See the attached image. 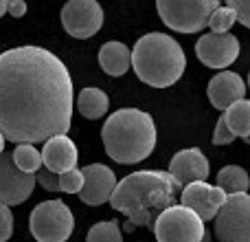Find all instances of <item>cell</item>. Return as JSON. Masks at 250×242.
<instances>
[{
    "label": "cell",
    "mask_w": 250,
    "mask_h": 242,
    "mask_svg": "<svg viewBox=\"0 0 250 242\" xmlns=\"http://www.w3.org/2000/svg\"><path fill=\"white\" fill-rule=\"evenodd\" d=\"M7 13V0H0V18Z\"/></svg>",
    "instance_id": "30"
},
{
    "label": "cell",
    "mask_w": 250,
    "mask_h": 242,
    "mask_svg": "<svg viewBox=\"0 0 250 242\" xmlns=\"http://www.w3.org/2000/svg\"><path fill=\"white\" fill-rule=\"evenodd\" d=\"M132 66L141 82L154 88H167L182 77L187 57L171 35L154 31L138 38L132 51Z\"/></svg>",
    "instance_id": "4"
},
{
    "label": "cell",
    "mask_w": 250,
    "mask_h": 242,
    "mask_svg": "<svg viewBox=\"0 0 250 242\" xmlns=\"http://www.w3.org/2000/svg\"><path fill=\"white\" fill-rule=\"evenodd\" d=\"M208 161L198 147H189V150H180L173 154L171 163H169V176L173 178L178 190H185L191 183H202L208 178Z\"/></svg>",
    "instance_id": "13"
},
{
    "label": "cell",
    "mask_w": 250,
    "mask_h": 242,
    "mask_svg": "<svg viewBox=\"0 0 250 242\" xmlns=\"http://www.w3.org/2000/svg\"><path fill=\"white\" fill-rule=\"evenodd\" d=\"M62 24L77 40L92 38L104 26V9L95 0H70L62 7Z\"/></svg>",
    "instance_id": "9"
},
{
    "label": "cell",
    "mask_w": 250,
    "mask_h": 242,
    "mask_svg": "<svg viewBox=\"0 0 250 242\" xmlns=\"http://www.w3.org/2000/svg\"><path fill=\"white\" fill-rule=\"evenodd\" d=\"M226 7L233 9L237 22H242L244 26H248L250 29V0H229Z\"/></svg>",
    "instance_id": "25"
},
{
    "label": "cell",
    "mask_w": 250,
    "mask_h": 242,
    "mask_svg": "<svg viewBox=\"0 0 250 242\" xmlns=\"http://www.w3.org/2000/svg\"><path fill=\"white\" fill-rule=\"evenodd\" d=\"M220 7L217 0H158V9L163 22L180 33H198L208 24L213 11Z\"/></svg>",
    "instance_id": "5"
},
{
    "label": "cell",
    "mask_w": 250,
    "mask_h": 242,
    "mask_svg": "<svg viewBox=\"0 0 250 242\" xmlns=\"http://www.w3.org/2000/svg\"><path fill=\"white\" fill-rule=\"evenodd\" d=\"M108 95L101 88L88 86L79 93L77 97V108L86 119H99L108 113Z\"/></svg>",
    "instance_id": "19"
},
{
    "label": "cell",
    "mask_w": 250,
    "mask_h": 242,
    "mask_svg": "<svg viewBox=\"0 0 250 242\" xmlns=\"http://www.w3.org/2000/svg\"><path fill=\"white\" fill-rule=\"evenodd\" d=\"M7 13H11L13 18H22L26 13V2H22V0H7Z\"/></svg>",
    "instance_id": "29"
},
{
    "label": "cell",
    "mask_w": 250,
    "mask_h": 242,
    "mask_svg": "<svg viewBox=\"0 0 250 242\" xmlns=\"http://www.w3.org/2000/svg\"><path fill=\"white\" fill-rule=\"evenodd\" d=\"M40 156H42L44 168L53 174H64L75 169L79 159L77 145L66 134H60V137H53L48 141H44V150L40 152Z\"/></svg>",
    "instance_id": "15"
},
{
    "label": "cell",
    "mask_w": 250,
    "mask_h": 242,
    "mask_svg": "<svg viewBox=\"0 0 250 242\" xmlns=\"http://www.w3.org/2000/svg\"><path fill=\"white\" fill-rule=\"evenodd\" d=\"M233 139L235 137H233V132L226 128L224 117H220V121H217V125H215V132H213V143H215V145H226V143H230Z\"/></svg>",
    "instance_id": "28"
},
{
    "label": "cell",
    "mask_w": 250,
    "mask_h": 242,
    "mask_svg": "<svg viewBox=\"0 0 250 242\" xmlns=\"http://www.w3.org/2000/svg\"><path fill=\"white\" fill-rule=\"evenodd\" d=\"M154 234L158 242H202L204 222L191 209L171 205L156 218Z\"/></svg>",
    "instance_id": "7"
},
{
    "label": "cell",
    "mask_w": 250,
    "mask_h": 242,
    "mask_svg": "<svg viewBox=\"0 0 250 242\" xmlns=\"http://www.w3.org/2000/svg\"><path fill=\"white\" fill-rule=\"evenodd\" d=\"M35 187L33 174H22L13 165L11 154L2 152L0 154V205L11 207V205H22Z\"/></svg>",
    "instance_id": "11"
},
{
    "label": "cell",
    "mask_w": 250,
    "mask_h": 242,
    "mask_svg": "<svg viewBox=\"0 0 250 242\" xmlns=\"http://www.w3.org/2000/svg\"><path fill=\"white\" fill-rule=\"evenodd\" d=\"M73 79L66 64L42 47H16L0 55V134L42 143L66 134L73 121Z\"/></svg>",
    "instance_id": "1"
},
{
    "label": "cell",
    "mask_w": 250,
    "mask_h": 242,
    "mask_svg": "<svg viewBox=\"0 0 250 242\" xmlns=\"http://www.w3.org/2000/svg\"><path fill=\"white\" fill-rule=\"evenodd\" d=\"M82 178H83V185L79 190V198L86 205H92V207L108 203L114 187H117V176L104 163L86 165L82 169Z\"/></svg>",
    "instance_id": "14"
},
{
    "label": "cell",
    "mask_w": 250,
    "mask_h": 242,
    "mask_svg": "<svg viewBox=\"0 0 250 242\" xmlns=\"http://www.w3.org/2000/svg\"><path fill=\"white\" fill-rule=\"evenodd\" d=\"M195 55L208 69H226L239 57V40L233 33H204L195 42Z\"/></svg>",
    "instance_id": "10"
},
{
    "label": "cell",
    "mask_w": 250,
    "mask_h": 242,
    "mask_svg": "<svg viewBox=\"0 0 250 242\" xmlns=\"http://www.w3.org/2000/svg\"><path fill=\"white\" fill-rule=\"evenodd\" d=\"M35 183H40L48 192H60V174L48 172L46 168H40L35 172Z\"/></svg>",
    "instance_id": "26"
},
{
    "label": "cell",
    "mask_w": 250,
    "mask_h": 242,
    "mask_svg": "<svg viewBox=\"0 0 250 242\" xmlns=\"http://www.w3.org/2000/svg\"><path fill=\"white\" fill-rule=\"evenodd\" d=\"M86 242H123L119 222L117 220H104V222L92 225L90 231H88Z\"/></svg>",
    "instance_id": "22"
},
{
    "label": "cell",
    "mask_w": 250,
    "mask_h": 242,
    "mask_svg": "<svg viewBox=\"0 0 250 242\" xmlns=\"http://www.w3.org/2000/svg\"><path fill=\"white\" fill-rule=\"evenodd\" d=\"M11 161L22 174H33L35 176V172L42 168V156H40L38 147L26 145V143L16 145V150H13V154H11Z\"/></svg>",
    "instance_id": "21"
},
{
    "label": "cell",
    "mask_w": 250,
    "mask_h": 242,
    "mask_svg": "<svg viewBox=\"0 0 250 242\" xmlns=\"http://www.w3.org/2000/svg\"><path fill=\"white\" fill-rule=\"evenodd\" d=\"M237 22V18H235L233 9H229L224 4V7H217L215 11H213L211 20H208V26H211V33H229L230 26Z\"/></svg>",
    "instance_id": "23"
},
{
    "label": "cell",
    "mask_w": 250,
    "mask_h": 242,
    "mask_svg": "<svg viewBox=\"0 0 250 242\" xmlns=\"http://www.w3.org/2000/svg\"><path fill=\"white\" fill-rule=\"evenodd\" d=\"M178 187L167 172L141 169L117 183L108 203L125 214L134 227H154L156 218L167 207L176 205Z\"/></svg>",
    "instance_id": "2"
},
{
    "label": "cell",
    "mask_w": 250,
    "mask_h": 242,
    "mask_svg": "<svg viewBox=\"0 0 250 242\" xmlns=\"http://www.w3.org/2000/svg\"><path fill=\"white\" fill-rule=\"evenodd\" d=\"M220 242H250V194H230L213 218Z\"/></svg>",
    "instance_id": "8"
},
{
    "label": "cell",
    "mask_w": 250,
    "mask_h": 242,
    "mask_svg": "<svg viewBox=\"0 0 250 242\" xmlns=\"http://www.w3.org/2000/svg\"><path fill=\"white\" fill-rule=\"evenodd\" d=\"M83 185V178H82V169H70V172L60 174V192H66V194H79Z\"/></svg>",
    "instance_id": "24"
},
{
    "label": "cell",
    "mask_w": 250,
    "mask_h": 242,
    "mask_svg": "<svg viewBox=\"0 0 250 242\" xmlns=\"http://www.w3.org/2000/svg\"><path fill=\"white\" fill-rule=\"evenodd\" d=\"M99 64L112 77H121L132 66V53L123 42H105L99 51Z\"/></svg>",
    "instance_id": "17"
},
{
    "label": "cell",
    "mask_w": 250,
    "mask_h": 242,
    "mask_svg": "<svg viewBox=\"0 0 250 242\" xmlns=\"http://www.w3.org/2000/svg\"><path fill=\"white\" fill-rule=\"evenodd\" d=\"M222 117L226 121V128L233 132V137L246 139V143H250V99L235 101L233 106L226 108Z\"/></svg>",
    "instance_id": "18"
},
{
    "label": "cell",
    "mask_w": 250,
    "mask_h": 242,
    "mask_svg": "<svg viewBox=\"0 0 250 242\" xmlns=\"http://www.w3.org/2000/svg\"><path fill=\"white\" fill-rule=\"evenodd\" d=\"M208 99L217 110H226L229 106H233L235 101H242L246 97V84L233 71H224L217 73L215 77L208 82Z\"/></svg>",
    "instance_id": "16"
},
{
    "label": "cell",
    "mask_w": 250,
    "mask_h": 242,
    "mask_svg": "<svg viewBox=\"0 0 250 242\" xmlns=\"http://www.w3.org/2000/svg\"><path fill=\"white\" fill-rule=\"evenodd\" d=\"M101 139L108 156L117 163H141L156 147L154 117L138 108H121L105 119Z\"/></svg>",
    "instance_id": "3"
},
{
    "label": "cell",
    "mask_w": 250,
    "mask_h": 242,
    "mask_svg": "<svg viewBox=\"0 0 250 242\" xmlns=\"http://www.w3.org/2000/svg\"><path fill=\"white\" fill-rule=\"evenodd\" d=\"M2 152H4V137L0 134V154H2Z\"/></svg>",
    "instance_id": "31"
},
{
    "label": "cell",
    "mask_w": 250,
    "mask_h": 242,
    "mask_svg": "<svg viewBox=\"0 0 250 242\" xmlns=\"http://www.w3.org/2000/svg\"><path fill=\"white\" fill-rule=\"evenodd\" d=\"M226 194L217 185H208L207 181L202 183H191L182 190L180 194V205L195 214L202 222L213 220L220 207L224 205Z\"/></svg>",
    "instance_id": "12"
},
{
    "label": "cell",
    "mask_w": 250,
    "mask_h": 242,
    "mask_svg": "<svg viewBox=\"0 0 250 242\" xmlns=\"http://www.w3.org/2000/svg\"><path fill=\"white\" fill-rule=\"evenodd\" d=\"M13 234V214L9 207L0 205V242H7Z\"/></svg>",
    "instance_id": "27"
},
{
    "label": "cell",
    "mask_w": 250,
    "mask_h": 242,
    "mask_svg": "<svg viewBox=\"0 0 250 242\" xmlns=\"http://www.w3.org/2000/svg\"><path fill=\"white\" fill-rule=\"evenodd\" d=\"M248 86H250V73H248Z\"/></svg>",
    "instance_id": "32"
},
{
    "label": "cell",
    "mask_w": 250,
    "mask_h": 242,
    "mask_svg": "<svg viewBox=\"0 0 250 242\" xmlns=\"http://www.w3.org/2000/svg\"><path fill=\"white\" fill-rule=\"evenodd\" d=\"M217 187L224 192L226 196L230 194H248L250 178L248 172L239 165H226L217 172Z\"/></svg>",
    "instance_id": "20"
},
{
    "label": "cell",
    "mask_w": 250,
    "mask_h": 242,
    "mask_svg": "<svg viewBox=\"0 0 250 242\" xmlns=\"http://www.w3.org/2000/svg\"><path fill=\"white\" fill-rule=\"evenodd\" d=\"M29 229L38 242H66L73 236V212L62 200H44L31 212Z\"/></svg>",
    "instance_id": "6"
}]
</instances>
